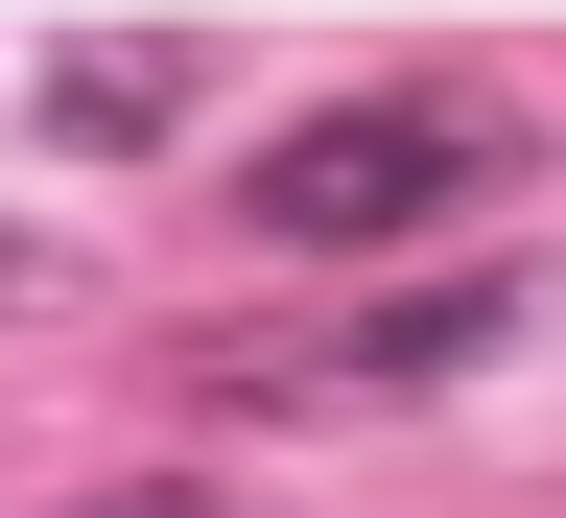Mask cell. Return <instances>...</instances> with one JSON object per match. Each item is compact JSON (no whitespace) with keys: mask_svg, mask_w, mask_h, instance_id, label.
Returning <instances> with one entry per match:
<instances>
[{"mask_svg":"<svg viewBox=\"0 0 566 518\" xmlns=\"http://www.w3.org/2000/svg\"><path fill=\"white\" fill-rule=\"evenodd\" d=\"M520 166H543L520 95L401 71V95H331V118H283V141H260V236H283V260H401V236H449V212H495Z\"/></svg>","mask_w":566,"mask_h":518,"instance_id":"1","label":"cell"},{"mask_svg":"<svg viewBox=\"0 0 566 518\" xmlns=\"http://www.w3.org/2000/svg\"><path fill=\"white\" fill-rule=\"evenodd\" d=\"M566 307L543 260H472V283H378V307H331V330H189L166 378L189 401H283V424H331V401H449V378H495Z\"/></svg>","mask_w":566,"mask_h":518,"instance_id":"2","label":"cell"},{"mask_svg":"<svg viewBox=\"0 0 566 518\" xmlns=\"http://www.w3.org/2000/svg\"><path fill=\"white\" fill-rule=\"evenodd\" d=\"M189 95H212V24H71L48 47V118L71 141H166Z\"/></svg>","mask_w":566,"mask_h":518,"instance_id":"3","label":"cell"},{"mask_svg":"<svg viewBox=\"0 0 566 518\" xmlns=\"http://www.w3.org/2000/svg\"><path fill=\"white\" fill-rule=\"evenodd\" d=\"M71 307V236H48V212H0V330H48Z\"/></svg>","mask_w":566,"mask_h":518,"instance_id":"4","label":"cell"},{"mask_svg":"<svg viewBox=\"0 0 566 518\" xmlns=\"http://www.w3.org/2000/svg\"><path fill=\"white\" fill-rule=\"evenodd\" d=\"M95 518H212V495H95Z\"/></svg>","mask_w":566,"mask_h":518,"instance_id":"5","label":"cell"}]
</instances>
